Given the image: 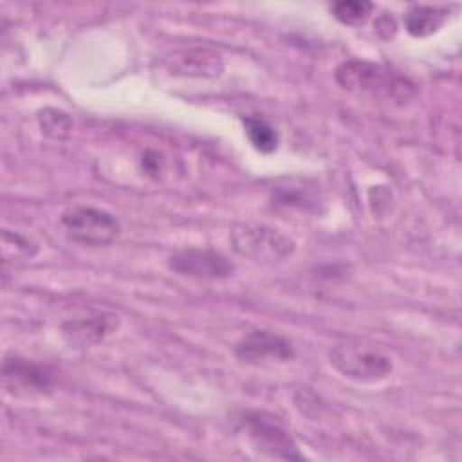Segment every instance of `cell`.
Instances as JSON below:
<instances>
[{
    "label": "cell",
    "mask_w": 462,
    "mask_h": 462,
    "mask_svg": "<svg viewBox=\"0 0 462 462\" xmlns=\"http://www.w3.org/2000/svg\"><path fill=\"white\" fill-rule=\"evenodd\" d=\"M334 78L337 85L354 94L404 101L415 92V85L384 65L366 60H346L337 65Z\"/></svg>",
    "instance_id": "6da1fadb"
},
{
    "label": "cell",
    "mask_w": 462,
    "mask_h": 462,
    "mask_svg": "<svg viewBox=\"0 0 462 462\" xmlns=\"http://www.w3.org/2000/svg\"><path fill=\"white\" fill-rule=\"evenodd\" d=\"M229 240L238 254L260 263L283 262L296 251L294 240L280 229L253 220L233 224Z\"/></svg>",
    "instance_id": "7a4b0ae2"
},
{
    "label": "cell",
    "mask_w": 462,
    "mask_h": 462,
    "mask_svg": "<svg viewBox=\"0 0 462 462\" xmlns=\"http://www.w3.org/2000/svg\"><path fill=\"white\" fill-rule=\"evenodd\" d=\"M240 424L254 451L271 458L303 460V453L300 451L296 440L278 420V417L267 411L251 410L242 413Z\"/></svg>",
    "instance_id": "3957f363"
},
{
    "label": "cell",
    "mask_w": 462,
    "mask_h": 462,
    "mask_svg": "<svg viewBox=\"0 0 462 462\" xmlns=\"http://www.w3.org/2000/svg\"><path fill=\"white\" fill-rule=\"evenodd\" d=\"M330 365L345 377L359 383H375L390 375L392 357L363 343H339L328 350Z\"/></svg>",
    "instance_id": "277c9868"
},
{
    "label": "cell",
    "mask_w": 462,
    "mask_h": 462,
    "mask_svg": "<svg viewBox=\"0 0 462 462\" xmlns=\"http://www.w3.org/2000/svg\"><path fill=\"white\" fill-rule=\"evenodd\" d=\"M61 227L67 236L85 245H106L121 233L119 220L96 206L76 204L61 213Z\"/></svg>",
    "instance_id": "5b68a950"
},
{
    "label": "cell",
    "mask_w": 462,
    "mask_h": 462,
    "mask_svg": "<svg viewBox=\"0 0 462 462\" xmlns=\"http://www.w3.org/2000/svg\"><path fill=\"white\" fill-rule=\"evenodd\" d=\"M168 267L177 274L195 280H226L233 274L231 260L215 249L184 247L168 258Z\"/></svg>",
    "instance_id": "8992f818"
},
{
    "label": "cell",
    "mask_w": 462,
    "mask_h": 462,
    "mask_svg": "<svg viewBox=\"0 0 462 462\" xmlns=\"http://www.w3.org/2000/svg\"><path fill=\"white\" fill-rule=\"evenodd\" d=\"M233 352L236 359L249 365L285 363L294 357L292 343L285 336L267 328H256L242 336Z\"/></svg>",
    "instance_id": "52a82bcc"
},
{
    "label": "cell",
    "mask_w": 462,
    "mask_h": 462,
    "mask_svg": "<svg viewBox=\"0 0 462 462\" xmlns=\"http://www.w3.org/2000/svg\"><path fill=\"white\" fill-rule=\"evenodd\" d=\"M161 67L170 76L182 78H218L224 72L220 54L209 49H180L161 60Z\"/></svg>",
    "instance_id": "ba28073f"
},
{
    "label": "cell",
    "mask_w": 462,
    "mask_h": 462,
    "mask_svg": "<svg viewBox=\"0 0 462 462\" xmlns=\"http://www.w3.org/2000/svg\"><path fill=\"white\" fill-rule=\"evenodd\" d=\"M119 327V316L114 312H97L74 318L61 325V336L70 348H92L105 341Z\"/></svg>",
    "instance_id": "9c48e42d"
},
{
    "label": "cell",
    "mask_w": 462,
    "mask_h": 462,
    "mask_svg": "<svg viewBox=\"0 0 462 462\" xmlns=\"http://www.w3.org/2000/svg\"><path fill=\"white\" fill-rule=\"evenodd\" d=\"M4 381L13 388L20 386L27 392H43L51 388L52 375L42 365L18 356H7L4 359Z\"/></svg>",
    "instance_id": "30bf717a"
},
{
    "label": "cell",
    "mask_w": 462,
    "mask_h": 462,
    "mask_svg": "<svg viewBox=\"0 0 462 462\" xmlns=\"http://www.w3.org/2000/svg\"><path fill=\"white\" fill-rule=\"evenodd\" d=\"M449 14L448 7L437 5H411L404 14V27L415 38H424L437 32Z\"/></svg>",
    "instance_id": "8fae6325"
},
{
    "label": "cell",
    "mask_w": 462,
    "mask_h": 462,
    "mask_svg": "<svg viewBox=\"0 0 462 462\" xmlns=\"http://www.w3.org/2000/svg\"><path fill=\"white\" fill-rule=\"evenodd\" d=\"M242 125H244V130H245V135H247L249 143L260 153H273L278 148V132L262 116H256V114L244 116Z\"/></svg>",
    "instance_id": "7c38bea8"
},
{
    "label": "cell",
    "mask_w": 462,
    "mask_h": 462,
    "mask_svg": "<svg viewBox=\"0 0 462 462\" xmlns=\"http://www.w3.org/2000/svg\"><path fill=\"white\" fill-rule=\"evenodd\" d=\"M38 244L16 231H9L4 229L2 231V256L4 262H11V260H31L32 256H36L38 253Z\"/></svg>",
    "instance_id": "4fadbf2b"
},
{
    "label": "cell",
    "mask_w": 462,
    "mask_h": 462,
    "mask_svg": "<svg viewBox=\"0 0 462 462\" xmlns=\"http://www.w3.org/2000/svg\"><path fill=\"white\" fill-rule=\"evenodd\" d=\"M334 18L343 25H361L374 11V4L366 0H341L330 7Z\"/></svg>",
    "instance_id": "5bb4252c"
},
{
    "label": "cell",
    "mask_w": 462,
    "mask_h": 462,
    "mask_svg": "<svg viewBox=\"0 0 462 462\" xmlns=\"http://www.w3.org/2000/svg\"><path fill=\"white\" fill-rule=\"evenodd\" d=\"M38 125L42 132L52 139H67L74 128L70 116L58 108H43L38 114Z\"/></svg>",
    "instance_id": "9a60e30c"
},
{
    "label": "cell",
    "mask_w": 462,
    "mask_h": 462,
    "mask_svg": "<svg viewBox=\"0 0 462 462\" xmlns=\"http://www.w3.org/2000/svg\"><path fill=\"white\" fill-rule=\"evenodd\" d=\"M143 171L153 179H159V175L164 170V157L157 150H146L141 159Z\"/></svg>",
    "instance_id": "2e32d148"
},
{
    "label": "cell",
    "mask_w": 462,
    "mask_h": 462,
    "mask_svg": "<svg viewBox=\"0 0 462 462\" xmlns=\"http://www.w3.org/2000/svg\"><path fill=\"white\" fill-rule=\"evenodd\" d=\"M375 29H377L379 34H383V31H386V32H384V38H392V36L395 34V29H397V27H395L393 18L388 16V14H384V16H381V18L377 20Z\"/></svg>",
    "instance_id": "e0dca14e"
}]
</instances>
